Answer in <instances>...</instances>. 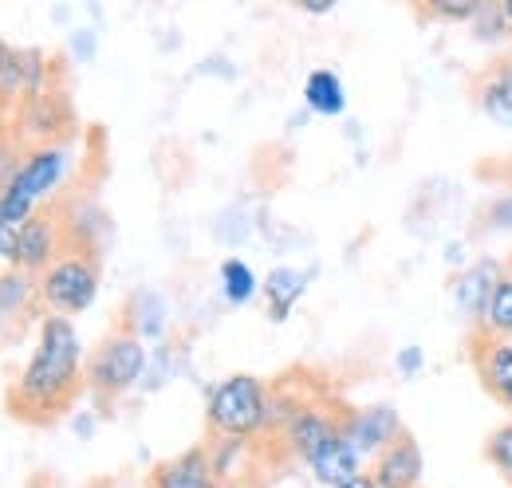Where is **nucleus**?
Returning <instances> with one entry per match:
<instances>
[{"instance_id": "e433bc0d", "label": "nucleus", "mask_w": 512, "mask_h": 488, "mask_svg": "<svg viewBox=\"0 0 512 488\" xmlns=\"http://www.w3.org/2000/svg\"><path fill=\"white\" fill-rule=\"evenodd\" d=\"M8 56H12V48L0 44V83H4V71H8Z\"/></svg>"}, {"instance_id": "a211bd4d", "label": "nucleus", "mask_w": 512, "mask_h": 488, "mask_svg": "<svg viewBox=\"0 0 512 488\" xmlns=\"http://www.w3.org/2000/svg\"><path fill=\"white\" fill-rule=\"evenodd\" d=\"M477 107L489 122L512 130V56L497 60L477 79Z\"/></svg>"}, {"instance_id": "58836bf2", "label": "nucleus", "mask_w": 512, "mask_h": 488, "mask_svg": "<svg viewBox=\"0 0 512 488\" xmlns=\"http://www.w3.org/2000/svg\"><path fill=\"white\" fill-rule=\"evenodd\" d=\"M501 12H505V20H509V32H512V0H501Z\"/></svg>"}, {"instance_id": "0eeeda50", "label": "nucleus", "mask_w": 512, "mask_h": 488, "mask_svg": "<svg viewBox=\"0 0 512 488\" xmlns=\"http://www.w3.org/2000/svg\"><path fill=\"white\" fill-rule=\"evenodd\" d=\"M64 252H67L64 217L60 213H36L16 233V264L12 268H20V272H28V276L40 280Z\"/></svg>"}, {"instance_id": "1a4fd4ad", "label": "nucleus", "mask_w": 512, "mask_h": 488, "mask_svg": "<svg viewBox=\"0 0 512 488\" xmlns=\"http://www.w3.org/2000/svg\"><path fill=\"white\" fill-rule=\"evenodd\" d=\"M501 280H505V264L493 260V256H481V260H473V264H465L457 272V280H453V304H457V311L473 327L481 323V315H485V307H489Z\"/></svg>"}, {"instance_id": "4be33fe9", "label": "nucleus", "mask_w": 512, "mask_h": 488, "mask_svg": "<svg viewBox=\"0 0 512 488\" xmlns=\"http://www.w3.org/2000/svg\"><path fill=\"white\" fill-rule=\"evenodd\" d=\"M473 335H481V339H512V272H505V280L497 284V292L485 307L481 323L473 327Z\"/></svg>"}, {"instance_id": "f3484780", "label": "nucleus", "mask_w": 512, "mask_h": 488, "mask_svg": "<svg viewBox=\"0 0 512 488\" xmlns=\"http://www.w3.org/2000/svg\"><path fill=\"white\" fill-rule=\"evenodd\" d=\"M260 292H264V304H268V319L272 323H284L292 315V307L300 304L304 292H308V272L304 268H292V264H276L260 280Z\"/></svg>"}, {"instance_id": "2f4dec72", "label": "nucleus", "mask_w": 512, "mask_h": 488, "mask_svg": "<svg viewBox=\"0 0 512 488\" xmlns=\"http://www.w3.org/2000/svg\"><path fill=\"white\" fill-rule=\"evenodd\" d=\"M95 426H99V418H95V410H75L71 414V429H75V437H95Z\"/></svg>"}, {"instance_id": "c756f323", "label": "nucleus", "mask_w": 512, "mask_h": 488, "mask_svg": "<svg viewBox=\"0 0 512 488\" xmlns=\"http://www.w3.org/2000/svg\"><path fill=\"white\" fill-rule=\"evenodd\" d=\"M99 52V32L95 28H75L71 32V56L79 63H91Z\"/></svg>"}, {"instance_id": "412c9836", "label": "nucleus", "mask_w": 512, "mask_h": 488, "mask_svg": "<svg viewBox=\"0 0 512 488\" xmlns=\"http://www.w3.org/2000/svg\"><path fill=\"white\" fill-rule=\"evenodd\" d=\"M32 304H40V284L36 276L20 272V268H4L0 272V319H16Z\"/></svg>"}, {"instance_id": "b1692460", "label": "nucleus", "mask_w": 512, "mask_h": 488, "mask_svg": "<svg viewBox=\"0 0 512 488\" xmlns=\"http://www.w3.org/2000/svg\"><path fill=\"white\" fill-rule=\"evenodd\" d=\"M473 36L477 40H485V44H501V40H509V20H505V12H501V4H481V16L473 20Z\"/></svg>"}, {"instance_id": "f8f14e48", "label": "nucleus", "mask_w": 512, "mask_h": 488, "mask_svg": "<svg viewBox=\"0 0 512 488\" xmlns=\"http://www.w3.org/2000/svg\"><path fill=\"white\" fill-rule=\"evenodd\" d=\"M367 473V457L339 433L323 445L320 453L308 461V477L316 488H339V485H351Z\"/></svg>"}, {"instance_id": "f704fd0d", "label": "nucleus", "mask_w": 512, "mask_h": 488, "mask_svg": "<svg viewBox=\"0 0 512 488\" xmlns=\"http://www.w3.org/2000/svg\"><path fill=\"white\" fill-rule=\"evenodd\" d=\"M304 12H308V16H327V12H335V4H331V0H327V4H304Z\"/></svg>"}, {"instance_id": "5701e85b", "label": "nucleus", "mask_w": 512, "mask_h": 488, "mask_svg": "<svg viewBox=\"0 0 512 488\" xmlns=\"http://www.w3.org/2000/svg\"><path fill=\"white\" fill-rule=\"evenodd\" d=\"M485 457H489V465L512 485V422H505V426H497L493 433H489V441H485Z\"/></svg>"}, {"instance_id": "aec40b11", "label": "nucleus", "mask_w": 512, "mask_h": 488, "mask_svg": "<svg viewBox=\"0 0 512 488\" xmlns=\"http://www.w3.org/2000/svg\"><path fill=\"white\" fill-rule=\"evenodd\" d=\"M217 280H221L225 304H233V307L253 304L256 296H260V276L253 272V264L241 260V256H225L221 268H217Z\"/></svg>"}, {"instance_id": "cd10ccee", "label": "nucleus", "mask_w": 512, "mask_h": 488, "mask_svg": "<svg viewBox=\"0 0 512 488\" xmlns=\"http://www.w3.org/2000/svg\"><path fill=\"white\" fill-rule=\"evenodd\" d=\"M422 366H426V351H422L418 343H406V347L394 351V374H398V378L410 382V378L422 374Z\"/></svg>"}, {"instance_id": "7ed1b4c3", "label": "nucleus", "mask_w": 512, "mask_h": 488, "mask_svg": "<svg viewBox=\"0 0 512 488\" xmlns=\"http://www.w3.org/2000/svg\"><path fill=\"white\" fill-rule=\"evenodd\" d=\"M67 166H71V158H67V150L60 142L24 150V166L16 170L12 185L0 193V213H4V221L20 229L28 217H36L40 205L60 193V185H64V178H67Z\"/></svg>"}, {"instance_id": "dca6fc26", "label": "nucleus", "mask_w": 512, "mask_h": 488, "mask_svg": "<svg viewBox=\"0 0 512 488\" xmlns=\"http://www.w3.org/2000/svg\"><path fill=\"white\" fill-rule=\"evenodd\" d=\"M170 327V300L154 288H138L123 311V331L138 335L142 343H158Z\"/></svg>"}, {"instance_id": "423d86ee", "label": "nucleus", "mask_w": 512, "mask_h": 488, "mask_svg": "<svg viewBox=\"0 0 512 488\" xmlns=\"http://www.w3.org/2000/svg\"><path fill=\"white\" fill-rule=\"evenodd\" d=\"M339 433H343V402H335V398L320 394V398H312L288 426L280 429L268 445L280 449V457L308 465L323 445H327L331 437H339Z\"/></svg>"}, {"instance_id": "ddd939ff", "label": "nucleus", "mask_w": 512, "mask_h": 488, "mask_svg": "<svg viewBox=\"0 0 512 488\" xmlns=\"http://www.w3.org/2000/svg\"><path fill=\"white\" fill-rule=\"evenodd\" d=\"M473 366L481 374V386L512 410V339H481L473 335Z\"/></svg>"}, {"instance_id": "9d476101", "label": "nucleus", "mask_w": 512, "mask_h": 488, "mask_svg": "<svg viewBox=\"0 0 512 488\" xmlns=\"http://www.w3.org/2000/svg\"><path fill=\"white\" fill-rule=\"evenodd\" d=\"M371 481L379 488H418L422 485V473H426V457H422V445L402 433L394 445H386L383 453L371 461Z\"/></svg>"}, {"instance_id": "9b49d317", "label": "nucleus", "mask_w": 512, "mask_h": 488, "mask_svg": "<svg viewBox=\"0 0 512 488\" xmlns=\"http://www.w3.org/2000/svg\"><path fill=\"white\" fill-rule=\"evenodd\" d=\"M67 126V107L56 91H44L36 99H24L16 111V142H32V146H52V138H60Z\"/></svg>"}, {"instance_id": "72a5a7b5", "label": "nucleus", "mask_w": 512, "mask_h": 488, "mask_svg": "<svg viewBox=\"0 0 512 488\" xmlns=\"http://www.w3.org/2000/svg\"><path fill=\"white\" fill-rule=\"evenodd\" d=\"M446 260L449 264H453V268H457V264H461V268H465V244H449V252H446Z\"/></svg>"}, {"instance_id": "6e6552de", "label": "nucleus", "mask_w": 512, "mask_h": 488, "mask_svg": "<svg viewBox=\"0 0 512 488\" xmlns=\"http://www.w3.org/2000/svg\"><path fill=\"white\" fill-rule=\"evenodd\" d=\"M406 433L398 410L390 402H371V406H343V437L367 457L375 461L386 445H394Z\"/></svg>"}, {"instance_id": "473e14b6", "label": "nucleus", "mask_w": 512, "mask_h": 488, "mask_svg": "<svg viewBox=\"0 0 512 488\" xmlns=\"http://www.w3.org/2000/svg\"><path fill=\"white\" fill-rule=\"evenodd\" d=\"M197 71H201V75H209V71H217V75H225V79H233V75H237V71H233V67L225 63V56H213V60H209V63H201Z\"/></svg>"}, {"instance_id": "4c0bfd02", "label": "nucleus", "mask_w": 512, "mask_h": 488, "mask_svg": "<svg viewBox=\"0 0 512 488\" xmlns=\"http://www.w3.org/2000/svg\"><path fill=\"white\" fill-rule=\"evenodd\" d=\"M28 488H56V481H52V477H32Z\"/></svg>"}, {"instance_id": "4468645a", "label": "nucleus", "mask_w": 512, "mask_h": 488, "mask_svg": "<svg viewBox=\"0 0 512 488\" xmlns=\"http://www.w3.org/2000/svg\"><path fill=\"white\" fill-rule=\"evenodd\" d=\"M150 488H225V485L209 469V449L205 445H193L186 453L162 461L150 473Z\"/></svg>"}, {"instance_id": "7c9ffc66", "label": "nucleus", "mask_w": 512, "mask_h": 488, "mask_svg": "<svg viewBox=\"0 0 512 488\" xmlns=\"http://www.w3.org/2000/svg\"><path fill=\"white\" fill-rule=\"evenodd\" d=\"M16 233H20V229H16V225H8V221H4V213H0V264H4V268H12V264H16Z\"/></svg>"}, {"instance_id": "2eb2a0df", "label": "nucleus", "mask_w": 512, "mask_h": 488, "mask_svg": "<svg viewBox=\"0 0 512 488\" xmlns=\"http://www.w3.org/2000/svg\"><path fill=\"white\" fill-rule=\"evenodd\" d=\"M209 449V469L221 485H237L249 477V469H256L260 461V441H241V437H209L205 441Z\"/></svg>"}, {"instance_id": "c85d7f7f", "label": "nucleus", "mask_w": 512, "mask_h": 488, "mask_svg": "<svg viewBox=\"0 0 512 488\" xmlns=\"http://www.w3.org/2000/svg\"><path fill=\"white\" fill-rule=\"evenodd\" d=\"M485 229H489V233H512V193L489 201V209H485Z\"/></svg>"}, {"instance_id": "6ab92c4d", "label": "nucleus", "mask_w": 512, "mask_h": 488, "mask_svg": "<svg viewBox=\"0 0 512 488\" xmlns=\"http://www.w3.org/2000/svg\"><path fill=\"white\" fill-rule=\"evenodd\" d=\"M304 107L320 119H339L347 111V87L331 67H316L304 79Z\"/></svg>"}, {"instance_id": "39448f33", "label": "nucleus", "mask_w": 512, "mask_h": 488, "mask_svg": "<svg viewBox=\"0 0 512 488\" xmlns=\"http://www.w3.org/2000/svg\"><path fill=\"white\" fill-rule=\"evenodd\" d=\"M36 284H40V304L48 307V315H64V319L83 315L99 300V260L95 252L67 248Z\"/></svg>"}, {"instance_id": "a878e982", "label": "nucleus", "mask_w": 512, "mask_h": 488, "mask_svg": "<svg viewBox=\"0 0 512 488\" xmlns=\"http://www.w3.org/2000/svg\"><path fill=\"white\" fill-rule=\"evenodd\" d=\"M20 166H24V154H20L16 134H0V193L12 185V178H16Z\"/></svg>"}, {"instance_id": "bb28decb", "label": "nucleus", "mask_w": 512, "mask_h": 488, "mask_svg": "<svg viewBox=\"0 0 512 488\" xmlns=\"http://www.w3.org/2000/svg\"><path fill=\"white\" fill-rule=\"evenodd\" d=\"M430 16H442L453 24L473 28V20L481 16V0H453V4H430Z\"/></svg>"}, {"instance_id": "c9c22d12", "label": "nucleus", "mask_w": 512, "mask_h": 488, "mask_svg": "<svg viewBox=\"0 0 512 488\" xmlns=\"http://www.w3.org/2000/svg\"><path fill=\"white\" fill-rule=\"evenodd\" d=\"M339 488H379L375 481H371V473H363L359 481H351V485H339Z\"/></svg>"}, {"instance_id": "f03ea898", "label": "nucleus", "mask_w": 512, "mask_h": 488, "mask_svg": "<svg viewBox=\"0 0 512 488\" xmlns=\"http://www.w3.org/2000/svg\"><path fill=\"white\" fill-rule=\"evenodd\" d=\"M268 398L272 386L256 374H229L205 394V429L209 437L268 441Z\"/></svg>"}, {"instance_id": "20e7f679", "label": "nucleus", "mask_w": 512, "mask_h": 488, "mask_svg": "<svg viewBox=\"0 0 512 488\" xmlns=\"http://www.w3.org/2000/svg\"><path fill=\"white\" fill-rule=\"evenodd\" d=\"M146 366H150L146 343L119 327L115 335H107L91 351V359H87V390L99 394V398H119L134 386H142Z\"/></svg>"}, {"instance_id": "393cba45", "label": "nucleus", "mask_w": 512, "mask_h": 488, "mask_svg": "<svg viewBox=\"0 0 512 488\" xmlns=\"http://www.w3.org/2000/svg\"><path fill=\"white\" fill-rule=\"evenodd\" d=\"M249 229H253V221L245 217V209L241 205H233V209H225L221 217H217V237L225 244H241L249 237Z\"/></svg>"}, {"instance_id": "f257e3e1", "label": "nucleus", "mask_w": 512, "mask_h": 488, "mask_svg": "<svg viewBox=\"0 0 512 488\" xmlns=\"http://www.w3.org/2000/svg\"><path fill=\"white\" fill-rule=\"evenodd\" d=\"M83 386H87V363L75 323L64 315H44L36 331V347L8 390V410L28 426H48L75 406Z\"/></svg>"}]
</instances>
